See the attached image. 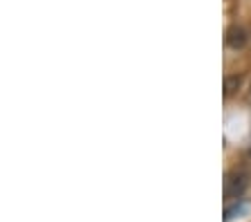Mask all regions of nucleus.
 <instances>
[{
    "label": "nucleus",
    "mask_w": 251,
    "mask_h": 222,
    "mask_svg": "<svg viewBox=\"0 0 251 222\" xmlns=\"http://www.w3.org/2000/svg\"><path fill=\"white\" fill-rule=\"evenodd\" d=\"M247 173L245 171H233V173L226 175V182H225V196L226 200H238V197L245 193L247 189Z\"/></svg>",
    "instance_id": "obj_1"
},
{
    "label": "nucleus",
    "mask_w": 251,
    "mask_h": 222,
    "mask_svg": "<svg viewBox=\"0 0 251 222\" xmlns=\"http://www.w3.org/2000/svg\"><path fill=\"white\" fill-rule=\"evenodd\" d=\"M240 83H242V79L238 76V74H231V76H226V79H225V95L226 97L233 95V92L240 88Z\"/></svg>",
    "instance_id": "obj_3"
},
{
    "label": "nucleus",
    "mask_w": 251,
    "mask_h": 222,
    "mask_svg": "<svg viewBox=\"0 0 251 222\" xmlns=\"http://www.w3.org/2000/svg\"><path fill=\"white\" fill-rule=\"evenodd\" d=\"M247 41H249V36H247L245 27L231 25L229 29H226V45H229L231 49H242L247 45Z\"/></svg>",
    "instance_id": "obj_2"
}]
</instances>
